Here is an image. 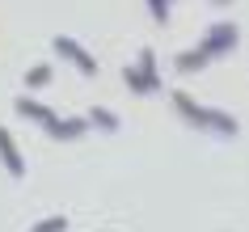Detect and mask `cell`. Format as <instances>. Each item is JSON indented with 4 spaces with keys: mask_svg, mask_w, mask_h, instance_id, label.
I'll return each instance as SVG.
<instances>
[{
    "mask_svg": "<svg viewBox=\"0 0 249 232\" xmlns=\"http://www.w3.org/2000/svg\"><path fill=\"white\" fill-rule=\"evenodd\" d=\"M178 110H182L195 127H211V131H224V135H236V123L228 114H220V110H203V106H195L186 93H178Z\"/></svg>",
    "mask_w": 249,
    "mask_h": 232,
    "instance_id": "6da1fadb",
    "label": "cell"
},
{
    "mask_svg": "<svg viewBox=\"0 0 249 232\" xmlns=\"http://www.w3.org/2000/svg\"><path fill=\"white\" fill-rule=\"evenodd\" d=\"M0 165H4V173H9V178H26V161H21L13 135H9L4 127H0Z\"/></svg>",
    "mask_w": 249,
    "mask_h": 232,
    "instance_id": "7a4b0ae2",
    "label": "cell"
},
{
    "mask_svg": "<svg viewBox=\"0 0 249 232\" xmlns=\"http://www.w3.org/2000/svg\"><path fill=\"white\" fill-rule=\"evenodd\" d=\"M127 80H131V89H135V93L157 89V64H152V51L140 55V68H131V72H127Z\"/></svg>",
    "mask_w": 249,
    "mask_h": 232,
    "instance_id": "3957f363",
    "label": "cell"
},
{
    "mask_svg": "<svg viewBox=\"0 0 249 232\" xmlns=\"http://www.w3.org/2000/svg\"><path fill=\"white\" fill-rule=\"evenodd\" d=\"M55 51L64 55V59H72V64H76L80 72H89V76L97 72V64H93V55H89V51H80V42H72V38H55Z\"/></svg>",
    "mask_w": 249,
    "mask_h": 232,
    "instance_id": "277c9868",
    "label": "cell"
},
{
    "mask_svg": "<svg viewBox=\"0 0 249 232\" xmlns=\"http://www.w3.org/2000/svg\"><path fill=\"white\" fill-rule=\"evenodd\" d=\"M13 106H17V114L30 118V123H42V127H51V123H55V114H51L42 102H34V97H17Z\"/></svg>",
    "mask_w": 249,
    "mask_h": 232,
    "instance_id": "5b68a950",
    "label": "cell"
},
{
    "mask_svg": "<svg viewBox=\"0 0 249 232\" xmlns=\"http://www.w3.org/2000/svg\"><path fill=\"white\" fill-rule=\"evenodd\" d=\"M232 42H236V30H232V26H220V30H211V38L203 42L198 51H203V55L211 59V55H224L228 47H232Z\"/></svg>",
    "mask_w": 249,
    "mask_h": 232,
    "instance_id": "8992f818",
    "label": "cell"
},
{
    "mask_svg": "<svg viewBox=\"0 0 249 232\" xmlns=\"http://www.w3.org/2000/svg\"><path fill=\"white\" fill-rule=\"evenodd\" d=\"M85 127H89L85 118H68V123H59V118H55V123H51V127H47V131H51L55 140H76V135H80V131H85Z\"/></svg>",
    "mask_w": 249,
    "mask_h": 232,
    "instance_id": "52a82bcc",
    "label": "cell"
},
{
    "mask_svg": "<svg viewBox=\"0 0 249 232\" xmlns=\"http://www.w3.org/2000/svg\"><path fill=\"white\" fill-rule=\"evenodd\" d=\"M47 80H51V64H34L26 72V89H42Z\"/></svg>",
    "mask_w": 249,
    "mask_h": 232,
    "instance_id": "ba28073f",
    "label": "cell"
},
{
    "mask_svg": "<svg viewBox=\"0 0 249 232\" xmlns=\"http://www.w3.org/2000/svg\"><path fill=\"white\" fill-rule=\"evenodd\" d=\"M68 228V219L64 215H51V219H42V224H34L30 232H64Z\"/></svg>",
    "mask_w": 249,
    "mask_h": 232,
    "instance_id": "9c48e42d",
    "label": "cell"
},
{
    "mask_svg": "<svg viewBox=\"0 0 249 232\" xmlns=\"http://www.w3.org/2000/svg\"><path fill=\"white\" fill-rule=\"evenodd\" d=\"M89 118H93V123H97V127H106V131H114V127H118V118L110 114V110H93Z\"/></svg>",
    "mask_w": 249,
    "mask_h": 232,
    "instance_id": "30bf717a",
    "label": "cell"
},
{
    "mask_svg": "<svg viewBox=\"0 0 249 232\" xmlns=\"http://www.w3.org/2000/svg\"><path fill=\"white\" fill-rule=\"evenodd\" d=\"M152 9H157V21H165V0H152Z\"/></svg>",
    "mask_w": 249,
    "mask_h": 232,
    "instance_id": "8fae6325",
    "label": "cell"
}]
</instances>
